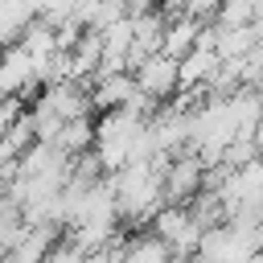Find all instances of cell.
Wrapping results in <instances>:
<instances>
[{"label": "cell", "mask_w": 263, "mask_h": 263, "mask_svg": "<svg viewBox=\"0 0 263 263\" xmlns=\"http://www.w3.org/2000/svg\"><path fill=\"white\" fill-rule=\"evenodd\" d=\"M164 205H189L201 193V160L197 156H173V164L160 177Z\"/></svg>", "instance_id": "1"}, {"label": "cell", "mask_w": 263, "mask_h": 263, "mask_svg": "<svg viewBox=\"0 0 263 263\" xmlns=\"http://www.w3.org/2000/svg\"><path fill=\"white\" fill-rule=\"evenodd\" d=\"M132 82H136V90H140L144 99L164 103V99L177 95V62L164 58V53H152V58H144V66L132 74Z\"/></svg>", "instance_id": "2"}, {"label": "cell", "mask_w": 263, "mask_h": 263, "mask_svg": "<svg viewBox=\"0 0 263 263\" xmlns=\"http://www.w3.org/2000/svg\"><path fill=\"white\" fill-rule=\"evenodd\" d=\"M37 103H41L45 111H53L62 123L82 119V115H90V82H74V78H66V82H58V86H45Z\"/></svg>", "instance_id": "3"}, {"label": "cell", "mask_w": 263, "mask_h": 263, "mask_svg": "<svg viewBox=\"0 0 263 263\" xmlns=\"http://www.w3.org/2000/svg\"><path fill=\"white\" fill-rule=\"evenodd\" d=\"M132 95H136L132 74H107V78H90V111H99V115L119 111V107H123Z\"/></svg>", "instance_id": "4"}, {"label": "cell", "mask_w": 263, "mask_h": 263, "mask_svg": "<svg viewBox=\"0 0 263 263\" xmlns=\"http://www.w3.org/2000/svg\"><path fill=\"white\" fill-rule=\"evenodd\" d=\"M214 66H218L214 49H189V53L177 62V90H193V86H201V82L214 74Z\"/></svg>", "instance_id": "5"}, {"label": "cell", "mask_w": 263, "mask_h": 263, "mask_svg": "<svg viewBox=\"0 0 263 263\" xmlns=\"http://www.w3.org/2000/svg\"><path fill=\"white\" fill-rule=\"evenodd\" d=\"M53 148H58V152H66V156L90 152V148H95V119H90V115H82V119L62 123V132L53 136Z\"/></svg>", "instance_id": "6"}, {"label": "cell", "mask_w": 263, "mask_h": 263, "mask_svg": "<svg viewBox=\"0 0 263 263\" xmlns=\"http://www.w3.org/2000/svg\"><path fill=\"white\" fill-rule=\"evenodd\" d=\"M263 16V4L259 0H222L218 12H214V25L218 29H247Z\"/></svg>", "instance_id": "7"}, {"label": "cell", "mask_w": 263, "mask_h": 263, "mask_svg": "<svg viewBox=\"0 0 263 263\" xmlns=\"http://www.w3.org/2000/svg\"><path fill=\"white\" fill-rule=\"evenodd\" d=\"M33 16H37L33 4H0V49H12L16 37H21V29Z\"/></svg>", "instance_id": "8"}, {"label": "cell", "mask_w": 263, "mask_h": 263, "mask_svg": "<svg viewBox=\"0 0 263 263\" xmlns=\"http://www.w3.org/2000/svg\"><path fill=\"white\" fill-rule=\"evenodd\" d=\"M119 263H168V247L156 242L152 234H132L123 255H119Z\"/></svg>", "instance_id": "9"}, {"label": "cell", "mask_w": 263, "mask_h": 263, "mask_svg": "<svg viewBox=\"0 0 263 263\" xmlns=\"http://www.w3.org/2000/svg\"><path fill=\"white\" fill-rule=\"evenodd\" d=\"M25 230H29V226H25V214H21L12 201L0 197V255H8V251L25 238Z\"/></svg>", "instance_id": "10"}, {"label": "cell", "mask_w": 263, "mask_h": 263, "mask_svg": "<svg viewBox=\"0 0 263 263\" xmlns=\"http://www.w3.org/2000/svg\"><path fill=\"white\" fill-rule=\"evenodd\" d=\"M259 160V140H251V136H234L230 144H226V152H222V168H230V173H238V168H247V164H255Z\"/></svg>", "instance_id": "11"}, {"label": "cell", "mask_w": 263, "mask_h": 263, "mask_svg": "<svg viewBox=\"0 0 263 263\" xmlns=\"http://www.w3.org/2000/svg\"><path fill=\"white\" fill-rule=\"evenodd\" d=\"M247 263H263V259H259V255H251V259H247Z\"/></svg>", "instance_id": "12"}, {"label": "cell", "mask_w": 263, "mask_h": 263, "mask_svg": "<svg viewBox=\"0 0 263 263\" xmlns=\"http://www.w3.org/2000/svg\"><path fill=\"white\" fill-rule=\"evenodd\" d=\"M0 58H4V49H0Z\"/></svg>", "instance_id": "13"}]
</instances>
